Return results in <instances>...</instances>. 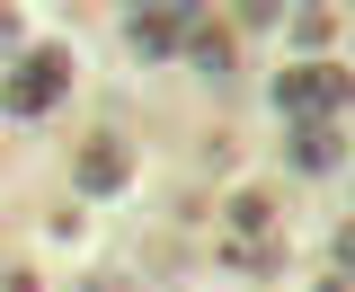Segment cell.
<instances>
[{
  "mask_svg": "<svg viewBox=\"0 0 355 292\" xmlns=\"http://www.w3.org/2000/svg\"><path fill=\"white\" fill-rule=\"evenodd\" d=\"M329 248H338V266H347V275H355V221H347V230H338V239H329Z\"/></svg>",
  "mask_w": 355,
  "mask_h": 292,
  "instance_id": "9",
  "label": "cell"
},
{
  "mask_svg": "<svg viewBox=\"0 0 355 292\" xmlns=\"http://www.w3.org/2000/svg\"><path fill=\"white\" fill-rule=\"evenodd\" d=\"M0 53H18V9H0Z\"/></svg>",
  "mask_w": 355,
  "mask_h": 292,
  "instance_id": "10",
  "label": "cell"
},
{
  "mask_svg": "<svg viewBox=\"0 0 355 292\" xmlns=\"http://www.w3.org/2000/svg\"><path fill=\"white\" fill-rule=\"evenodd\" d=\"M187 36H196V9H133V18H125V44L142 53V62L187 53Z\"/></svg>",
  "mask_w": 355,
  "mask_h": 292,
  "instance_id": "3",
  "label": "cell"
},
{
  "mask_svg": "<svg viewBox=\"0 0 355 292\" xmlns=\"http://www.w3.org/2000/svg\"><path fill=\"white\" fill-rule=\"evenodd\" d=\"M80 292H133V284H125V275H89Z\"/></svg>",
  "mask_w": 355,
  "mask_h": 292,
  "instance_id": "11",
  "label": "cell"
},
{
  "mask_svg": "<svg viewBox=\"0 0 355 292\" xmlns=\"http://www.w3.org/2000/svg\"><path fill=\"white\" fill-rule=\"evenodd\" d=\"M266 221H275L266 195H231V230H266Z\"/></svg>",
  "mask_w": 355,
  "mask_h": 292,
  "instance_id": "8",
  "label": "cell"
},
{
  "mask_svg": "<svg viewBox=\"0 0 355 292\" xmlns=\"http://www.w3.org/2000/svg\"><path fill=\"white\" fill-rule=\"evenodd\" d=\"M62 89H71V53H62V44H44V53H18V62H9L0 107L36 125V116H53V107H62Z\"/></svg>",
  "mask_w": 355,
  "mask_h": 292,
  "instance_id": "1",
  "label": "cell"
},
{
  "mask_svg": "<svg viewBox=\"0 0 355 292\" xmlns=\"http://www.w3.org/2000/svg\"><path fill=\"white\" fill-rule=\"evenodd\" d=\"M80 195H125V142H107V133H89L80 142Z\"/></svg>",
  "mask_w": 355,
  "mask_h": 292,
  "instance_id": "4",
  "label": "cell"
},
{
  "mask_svg": "<svg viewBox=\"0 0 355 292\" xmlns=\"http://www.w3.org/2000/svg\"><path fill=\"white\" fill-rule=\"evenodd\" d=\"M187 53H196V71H231V36H222V27H205V18H196V36H187Z\"/></svg>",
  "mask_w": 355,
  "mask_h": 292,
  "instance_id": "6",
  "label": "cell"
},
{
  "mask_svg": "<svg viewBox=\"0 0 355 292\" xmlns=\"http://www.w3.org/2000/svg\"><path fill=\"white\" fill-rule=\"evenodd\" d=\"M284 27H293V44H311V53H320V44L338 36V18H329V9H293Z\"/></svg>",
  "mask_w": 355,
  "mask_h": 292,
  "instance_id": "7",
  "label": "cell"
},
{
  "mask_svg": "<svg viewBox=\"0 0 355 292\" xmlns=\"http://www.w3.org/2000/svg\"><path fill=\"white\" fill-rule=\"evenodd\" d=\"M355 98V80L338 62H293L284 80H275V107L293 116V125H338V107Z\"/></svg>",
  "mask_w": 355,
  "mask_h": 292,
  "instance_id": "2",
  "label": "cell"
},
{
  "mask_svg": "<svg viewBox=\"0 0 355 292\" xmlns=\"http://www.w3.org/2000/svg\"><path fill=\"white\" fill-rule=\"evenodd\" d=\"M293 168H302V177H338V168H347L338 125H293Z\"/></svg>",
  "mask_w": 355,
  "mask_h": 292,
  "instance_id": "5",
  "label": "cell"
}]
</instances>
